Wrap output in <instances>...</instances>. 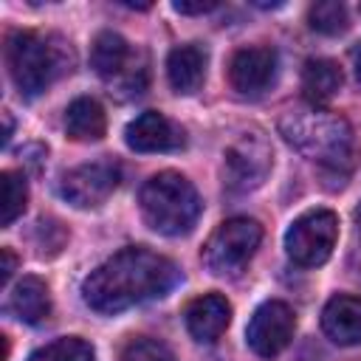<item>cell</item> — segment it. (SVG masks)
I'll list each match as a JSON object with an SVG mask.
<instances>
[{
    "mask_svg": "<svg viewBox=\"0 0 361 361\" xmlns=\"http://www.w3.org/2000/svg\"><path fill=\"white\" fill-rule=\"evenodd\" d=\"M262 226L251 217L223 220L203 245V262L214 276H237L259 248Z\"/></svg>",
    "mask_w": 361,
    "mask_h": 361,
    "instance_id": "obj_5",
    "label": "cell"
},
{
    "mask_svg": "<svg viewBox=\"0 0 361 361\" xmlns=\"http://www.w3.org/2000/svg\"><path fill=\"white\" fill-rule=\"evenodd\" d=\"M118 186V166L110 161H93L73 166L62 175L59 192L76 209H96L102 206Z\"/></svg>",
    "mask_w": 361,
    "mask_h": 361,
    "instance_id": "obj_9",
    "label": "cell"
},
{
    "mask_svg": "<svg viewBox=\"0 0 361 361\" xmlns=\"http://www.w3.org/2000/svg\"><path fill=\"white\" fill-rule=\"evenodd\" d=\"M90 65L102 79H118L124 90L138 96L147 82V68L130 71V42L116 31H102L90 45Z\"/></svg>",
    "mask_w": 361,
    "mask_h": 361,
    "instance_id": "obj_10",
    "label": "cell"
},
{
    "mask_svg": "<svg viewBox=\"0 0 361 361\" xmlns=\"http://www.w3.org/2000/svg\"><path fill=\"white\" fill-rule=\"evenodd\" d=\"M141 203V217L144 223L166 237H180L189 234L203 212L200 195L192 186V180H186L178 172H158L152 175L138 195Z\"/></svg>",
    "mask_w": 361,
    "mask_h": 361,
    "instance_id": "obj_4",
    "label": "cell"
},
{
    "mask_svg": "<svg viewBox=\"0 0 361 361\" xmlns=\"http://www.w3.org/2000/svg\"><path fill=\"white\" fill-rule=\"evenodd\" d=\"M8 310L25 322V324H39L42 319H48L51 313V296H48V285L39 276H23L8 299Z\"/></svg>",
    "mask_w": 361,
    "mask_h": 361,
    "instance_id": "obj_16",
    "label": "cell"
},
{
    "mask_svg": "<svg viewBox=\"0 0 361 361\" xmlns=\"http://www.w3.org/2000/svg\"><path fill=\"white\" fill-rule=\"evenodd\" d=\"M206 51L197 45V42H186V45H178L169 51L166 56V76H169V85L175 93H195L200 85H203V76H206Z\"/></svg>",
    "mask_w": 361,
    "mask_h": 361,
    "instance_id": "obj_15",
    "label": "cell"
},
{
    "mask_svg": "<svg viewBox=\"0 0 361 361\" xmlns=\"http://www.w3.org/2000/svg\"><path fill=\"white\" fill-rule=\"evenodd\" d=\"M355 223H358V228H361V203H358V209H355Z\"/></svg>",
    "mask_w": 361,
    "mask_h": 361,
    "instance_id": "obj_27",
    "label": "cell"
},
{
    "mask_svg": "<svg viewBox=\"0 0 361 361\" xmlns=\"http://www.w3.org/2000/svg\"><path fill=\"white\" fill-rule=\"evenodd\" d=\"M341 87V68L333 59H307L302 68V90L305 99L316 107V104H327Z\"/></svg>",
    "mask_w": 361,
    "mask_h": 361,
    "instance_id": "obj_18",
    "label": "cell"
},
{
    "mask_svg": "<svg viewBox=\"0 0 361 361\" xmlns=\"http://www.w3.org/2000/svg\"><path fill=\"white\" fill-rule=\"evenodd\" d=\"M121 361H175L172 350L158 341V338H133L124 353H121Z\"/></svg>",
    "mask_w": 361,
    "mask_h": 361,
    "instance_id": "obj_22",
    "label": "cell"
},
{
    "mask_svg": "<svg viewBox=\"0 0 361 361\" xmlns=\"http://www.w3.org/2000/svg\"><path fill=\"white\" fill-rule=\"evenodd\" d=\"M353 73H355V82H358V87H361V42L353 48Z\"/></svg>",
    "mask_w": 361,
    "mask_h": 361,
    "instance_id": "obj_25",
    "label": "cell"
},
{
    "mask_svg": "<svg viewBox=\"0 0 361 361\" xmlns=\"http://www.w3.org/2000/svg\"><path fill=\"white\" fill-rule=\"evenodd\" d=\"M183 319H186V330L195 341L212 344L226 333V327L231 322V305L220 293H206L186 305Z\"/></svg>",
    "mask_w": 361,
    "mask_h": 361,
    "instance_id": "obj_13",
    "label": "cell"
},
{
    "mask_svg": "<svg viewBox=\"0 0 361 361\" xmlns=\"http://www.w3.org/2000/svg\"><path fill=\"white\" fill-rule=\"evenodd\" d=\"M178 265L144 245H127L90 271L82 282V299L96 313H121L133 305L166 296L178 285Z\"/></svg>",
    "mask_w": 361,
    "mask_h": 361,
    "instance_id": "obj_1",
    "label": "cell"
},
{
    "mask_svg": "<svg viewBox=\"0 0 361 361\" xmlns=\"http://www.w3.org/2000/svg\"><path fill=\"white\" fill-rule=\"evenodd\" d=\"M124 141L135 152H169V149L183 147V133L164 113L147 110L127 124Z\"/></svg>",
    "mask_w": 361,
    "mask_h": 361,
    "instance_id": "obj_12",
    "label": "cell"
},
{
    "mask_svg": "<svg viewBox=\"0 0 361 361\" xmlns=\"http://www.w3.org/2000/svg\"><path fill=\"white\" fill-rule=\"evenodd\" d=\"M0 189H3V214H0V223L3 226H11L23 212H25V203H28V183L20 172H11L6 169L0 175Z\"/></svg>",
    "mask_w": 361,
    "mask_h": 361,
    "instance_id": "obj_20",
    "label": "cell"
},
{
    "mask_svg": "<svg viewBox=\"0 0 361 361\" xmlns=\"http://www.w3.org/2000/svg\"><path fill=\"white\" fill-rule=\"evenodd\" d=\"M276 76V54L262 45L240 48L228 65V82L245 96L262 93Z\"/></svg>",
    "mask_w": 361,
    "mask_h": 361,
    "instance_id": "obj_11",
    "label": "cell"
},
{
    "mask_svg": "<svg viewBox=\"0 0 361 361\" xmlns=\"http://www.w3.org/2000/svg\"><path fill=\"white\" fill-rule=\"evenodd\" d=\"M307 25L319 34H327V37H336V34H344L350 20H347V8L344 3L338 0H322V3H313L310 11H307Z\"/></svg>",
    "mask_w": 361,
    "mask_h": 361,
    "instance_id": "obj_21",
    "label": "cell"
},
{
    "mask_svg": "<svg viewBox=\"0 0 361 361\" xmlns=\"http://www.w3.org/2000/svg\"><path fill=\"white\" fill-rule=\"evenodd\" d=\"M338 240V217L330 209L299 214L285 231V251L299 268H316L330 259Z\"/></svg>",
    "mask_w": 361,
    "mask_h": 361,
    "instance_id": "obj_6",
    "label": "cell"
},
{
    "mask_svg": "<svg viewBox=\"0 0 361 361\" xmlns=\"http://www.w3.org/2000/svg\"><path fill=\"white\" fill-rule=\"evenodd\" d=\"M268 169H271V147L257 133L240 135L223 155V183L228 192L257 189L265 180Z\"/></svg>",
    "mask_w": 361,
    "mask_h": 361,
    "instance_id": "obj_7",
    "label": "cell"
},
{
    "mask_svg": "<svg viewBox=\"0 0 361 361\" xmlns=\"http://www.w3.org/2000/svg\"><path fill=\"white\" fill-rule=\"evenodd\" d=\"M322 330L341 347L361 344V296H333L322 310Z\"/></svg>",
    "mask_w": 361,
    "mask_h": 361,
    "instance_id": "obj_14",
    "label": "cell"
},
{
    "mask_svg": "<svg viewBox=\"0 0 361 361\" xmlns=\"http://www.w3.org/2000/svg\"><path fill=\"white\" fill-rule=\"evenodd\" d=\"M107 130V116H104V107L90 99V96H82V99H73L65 110V133L73 138V141H99Z\"/></svg>",
    "mask_w": 361,
    "mask_h": 361,
    "instance_id": "obj_17",
    "label": "cell"
},
{
    "mask_svg": "<svg viewBox=\"0 0 361 361\" xmlns=\"http://www.w3.org/2000/svg\"><path fill=\"white\" fill-rule=\"evenodd\" d=\"M279 133L305 158L324 166H344L353 155V130L347 118L330 110H288L279 118Z\"/></svg>",
    "mask_w": 361,
    "mask_h": 361,
    "instance_id": "obj_3",
    "label": "cell"
},
{
    "mask_svg": "<svg viewBox=\"0 0 361 361\" xmlns=\"http://www.w3.org/2000/svg\"><path fill=\"white\" fill-rule=\"evenodd\" d=\"M293 330H296V316H293L290 305L271 299L254 310V316L245 327V341L257 355L274 358L290 344Z\"/></svg>",
    "mask_w": 361,
    "mask_h": 361,
    "instance_id": "obj_8",
    "label": "cell"
},
{
    "mask_svg": "<svg viewBox=\"0 0 361 361\" xmlns=\"http://www.w3.org/2000/svg\"><path fill=\"white\" fill-rule=\"evenodd\" d=\"M172 8H175L178 14H206V11H214L217 3H214V0H195V3H189V0H175Z\"/></svg>",
    "mask_w": 361,
    "mask_h": 361,
    "instance_id": "obj_23",
    "label": "cell"
},
{
    "mask_svg": "<svg viewBox=\"0 0 361 361\" xmlns=\"http://www.w3.org/2000/svg\"><path fill=\"white\" fill-rule=\"evenodd\" d=\"M11 116L8 113H3V144H8V138H11Z\"/></svg>",
    "mask_w": 361,
    "mask_h": 361,
    "instance_id": "obj_26",
    "label": "cell"
},
{
    "mask_svg": "<svg viewBox=\"0 0 361 361\" xmlns=\"http://www.w3.org/2000/svg\"><path fill=\"white\" fill-rule=\"evenodd\" d=\"M0 259H3V268H0V285H6L17 268V257L11 248H0Z\"/></svg>",
    "mask_w": 361,
    "mask_h": 361,
    "instance_id": "obj_24",
    "label": "cell"
},
{
    "mask_svg": "<svg viewBox=\"0 0 361 361\" xmlns=\"http://www.w3.org/2000/svg\"><path fill=\"white\" fill-rule=\"evenodd\" d=\"M28 361H96L93 355V347L79 338V336H65V338H56L39 350H34L28 355Z\"/></svg>",
    "mask_w": 361,
    "mask_h": 361,
    "instance_id": "obj_19",
    "label": "cell"
},
{
    "mask_svg": "<svg viewBox=\"0 0 361 361\" xmlns=\"http://www.w3.org/2000/svg\"><path fill=\"white\" fill-rule=\"evenodd\" d=\"M6 62L17 90L25 96H37L71 71L73 54L68 42L54 34L42 37L37 31H14L6 42Z\"/></svg>",
    "mask_w": 361,
    "mask_h": 361,
    "instance_id": "obj_2",
    "label": "cell"
}]
</instances>
